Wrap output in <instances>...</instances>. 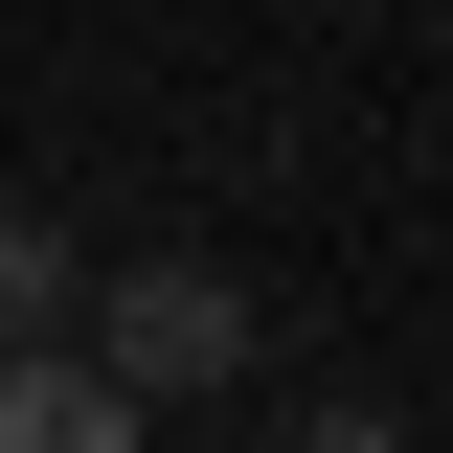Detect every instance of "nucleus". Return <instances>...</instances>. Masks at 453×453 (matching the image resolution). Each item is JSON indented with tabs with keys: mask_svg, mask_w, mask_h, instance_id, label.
Listing matches in <instances>:
<instances>
[{
	"mask_svg": "<svg viewBox=\"0 0 453 453\" xmlns=\"http://www.w3.org/2000/svg\"><path fill=\"white\" fill-rule=\"evenodd\" d=\"M226 340H250V295H226V273H136V295H113V386H204Z\"/></svg>",
	"mask_w": 453,
	"mask_h": 453,
	"instance_id": "f257e3e1",
	"label": "nucleus"
},
{
	"mask_svg": "<svg viewBox=\"0 0 453 453\" xmlns=\"http://www.w3.org/2000/svg\"><path fill=\"white\" fill-rule=\"evenodd\" d=\"M0 453H136V386H113V363H46V340H0Z\"/></svg>",
	"mask_w": 453,
	"mask_h": 453,
	"instance_id": "f03ea898",
	"label": "nucleus"
},
{
	"mask_svg": "<svg viewBox=\"0 0 453 453\" xmlns=\"http://www.w3.org/2000/svg\"><path fill=\"white\" fill-rule=\"evenodd\" d=\"M318 453H386V431H318Z\"/></svg>",
	"mask_w": 453,
	"mask_h": 453,
	"instance_id": "7ed1b4c3",
	"label": "nucleus"
}]
</instances>
